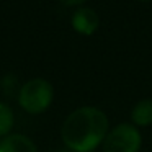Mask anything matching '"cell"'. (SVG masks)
<instances>
[{
  "instance_id": "cell-2",
  "label": "cell",
  "mask_w": 152,
  "mask_h": 152,
  "mask_svg": "<svg viewBox=\"0 0 152 152\" xmlns=\"http://www.w3.org/2000/svg\"><path fill=\"white\" fill-rule=\"evenodd\" d=\"M54 88L46 79H31L23 83L18 93V103L30 115H39L51 106Z\"/></svg>"
},
{
  "instance_id": "cell-4",
  "label": "cell",
  "mask_w": 152,
  "mask_h": 152,
  "mask_svg": "<svg viewBox=\"0 0 152 152\" xmlns=\"http://www.w3.org/2000/svg\"><path fill=\"white\" fill-rule=\"evenodd\" d=\"M98 25H100V20H98L96 12L88 7L77 8L75 13L72 15V28L79 34L90 36V34H93L96 31Z\"/></svg>"
},
{
  "instance_id": "cell-1",
  "label": "cell",
  "mask_w": 152,
  "mask_h": 152,
  "mask_svg": "<svg viewBox=\"0 0 152 152\" xmlns=\"http://www.w3.org/2000/svg\"><path fill=\"white\" fill-rule=\"evenodd\" d=\"M108 134V118L96 106L77 108L66 118L61 136L72 152H93Z\"/></svg>"
},
{
  "instance_id": "cell-3",
  "label": "cell",
  "mask_w": 152,
  "mask_h": 152,
  "mask_svg": "<svg viewBox=\"0 0 152 152\" xmlns=\"http://www.w3.org/2000/svg\"><path fill=\"white\" fill-rule=\"evenodd\" d=\"M141 132L132 123H121L108 131L103 141V152H139Z\"/></svg>"
},
{
  "instance_id": "cell-9",
  "label": "cell",
  "mask_w": 152,
  "mask_h": 152,
  "mask_svg": "<svg viewBox=\"0 0 152 152\" xmlns=\"http://www.w3.org/2000/svg\"><path fill=\"white\" fill-rule=\"evenodd\" d=\"M59 152H72V151H69V149H62V151H59Z\"/></svg>"
},
{
  "instance_id": "cell-10",
  "label": "cell",
  "mask_w": 152,
  "mask_h": 152,
  "mask_svg": "<svg viewBox=\"0 0 152 152\" xmlns=\"http://www.w3.org/2000/svg\"><path fill=\"white\" fill-rule=\"evenodd\" d=\"M141 2H147V0H141Z\"/></svg>"
},
{
  "instance_id": "cell-6",
  "label": "cell",
  "mask_w": 152,
  "mask_h": 152,
  "mask_svg": "<svg viewBox=\"0 0 152 152\" xmlns=\"http://www.w3.org/2000/svg\"><path fill=\"white\" fill-rule=\"evenodd\" d=\"M131 119L136 128L152 124V98H145L136 103L131 111Z\"/></svg>"
},
{
  "instance_id": "cell-5",
  "label": "cell",
  "mask_w": 152,
  "mask_h": 152,
  "mask_svg": "<svg viewBox=\"0 0 152 152\" xmlns=\"http://www.w3.org/2000/svg\"><path fill=\"white\" fill-rule=\"evenodd\" d=\"M0 152H38V147L28 136L12 132L0 139Z\"/></svg>"
},
{
  "instance_id": "cell-7",
  "label": "cell",
  "mask_w": 152,
  "mask_h": 152,
  "mask_svg": "<svg viewBox=\"0 0 152 152\" xmlns=\"http://www.w3.org/2000/svg\"><path fill=\"white\" fill-rule=\"evenodd\" d=\"M13 123H15L13 110H12L7 103L0 102V139L8 136V134H12Z\"/></svg>"
},
{
  "instance_id": "cell-8",
  "label": "cell",
  "mask_w": 152,
  "mask_h": 152,
  "mask_svg": "<svg viewBox=\"0 0 152 152\" xmlns=\"http://www.w3.org/2000/svg\"><path fill=\"white\" fill-rule=\"evenodd\" d=\"M64 5H69V7H74V5H82L85 0H61Z\"/></svg>"
}]
</instances>
